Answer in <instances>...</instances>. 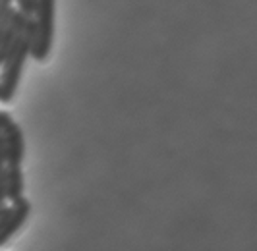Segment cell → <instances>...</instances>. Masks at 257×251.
<instances>
[{
    "instance_id": "1",
    "label": "cell",
    "mask_w": 257,
    "mask_h": 251,
    "mask_svg": "<svg viewBox=\"0 0 257 251\" xmlns=\"http://www.w3.org/2000/svg\"><path fill=\"white\" fill-rule=\"evenodd\" d=\"M31 43H33V25L31 18H27L16 45L6 54L4 62L0 64V104H10L16 97L27 58L31 56Z\"/></svg>"
},
{
    "instance_id": "2",
    "label": "cell",
    "mask_w": 257,
    "mask_h": 251,
    "mask_svg": "<svg viewBox=\"0 0 257 251\" xmlns=\"http://www.w3.org/2000/svg\"><path fill=\"white\" fill-rule=\"evenodd\" d=\"M54 16H56V0H35L31 14V25H33L31 58L37 62H45L52 50Z\"/></svg>"
},
{
    "instance_id": "3",
    "label": "cell",
    "mask_w": 257,
    "mask_h": 251,
    "mask_svg": "<svg viewBox=\"0 0 257 251\" xmlns=\"http://www.w3.org/2000/svg\"><path fill=\"white\" fill-rule=\"evenodd\" d=\"M2 145H4V159L6 166H22L26 159V138L24 130L16 120H12L2 132Z\"/></svg>"
},
{
    "instance_id": "4",
    "label": "cell",
    "mask_w": 257,
    "mask_h": 251,
    "mask_svg": "<svg viewBox=\"0 0 257 251\" xmlns=\"http://www.w3.org/2000/svg\"><path fill=\"white\" fill-rule=\"evenodd\" d=\"M29 214H31V203L26 197L10 205L8 214L0 220V247L4 243H8L26 226V222L29 220Z\"/></svg>"
},
{
    "instance_id": "5",
    "label": "cell",
    "mask_w": 257,
    "mask_h": 251,
    "mask_svg": "<svg viewBox=\"0 0 257 251\" xmlns=\"http://www.w3.org/2000/svg\"><path fill=\"white\" fill-rule=\"evenodd\" d=\"M4 197L8 205H14L26 197V176L22 166H6L4 174Z\"/></svg>"
},
{
    "instance_id": "6",
    "label": "cell",
    "mask_w": 257,
    "mask_h": 251,
    "mask_svg": "<svg viewBox=\"0 0 257 251\" xmlns=\"http://www.w3.org/2000/svg\"><path fill=\"white\" fill-rule=\"evenodd\" d=\"M27 18L24 14H20L18 10H14L12 16H10V22L6 24V27L0 31V64L4 62V58H6V54L10 52L14 45H16V41L20 37V33H22V29H24V25H26Z\"/></svg>"
},
{
    "instance_id": "7",
    "label": "cell",
    "mask_w": 257,
    "mask_h": 251,
    "mask_svg": "<svg viewBox=\"0 0 257 251\" xmlns=\"http://www.w3.org/2000/svg\"><path fill=\"white\" fill-rule=\"evenodd\" d=\"M14 4H16L14 10H18L20 14H24L26 18H31L33 6H35V0H14Z\"/></svg>"
},
{
    "instance_id": "8",
    "label": "cell",
    "mask_w": 257,
    "mask_h": 251,
    "mask_svg": "<svg viewBox=\"0 0 257 251\" xmlns=\"http://www.w3.org/2000/svg\"><path fill=\"white\" fill-rule=\"evenodd\" d=\"M14 118H12V114L8 112V110H4V108H0V132L6 128V126L12 122Z\"/></svg>"
},
{
    "instance_id": "9",
    "label": "cell",
    "mask_w": 257,
    "mask_h": 251,
    "mask_svg": "<svg viewBox=\"0 0 257 251\" xmlns=\"http://www.w3.org/2000/svg\"><path fill=\"white\" fill-rule=\"evenodd\" d=\"M8 211H10V205H0V220L8 214Z\"/></svg>"
}]
</instances>
